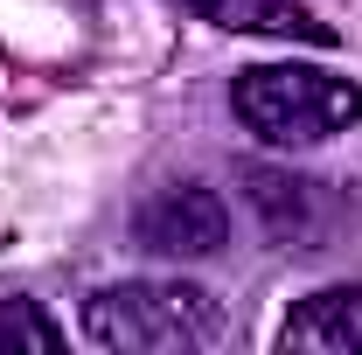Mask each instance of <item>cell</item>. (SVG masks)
<instances>
[{
  "instance_id": "6da1fadb",
  "label": "cell",
  "mask_w": 362,
  "mask_h": 355,
  "mask_svg": "<svg viewBox=\"0 0 362 355\" xmlns=\"http://www.w3.org/2000/svg\"><path fill=\"white\" fill-rule=\"evenodd\" d=\"M84 342L112 355H195L223 342V307L188 279H119L84 300Z\"/></svg>"
},
{
  "instance_id": "8992f818",
  "label": "cell",
  "mask_w": 362,
  "mask_h": 355,
  "mask_svg": "<svg viewBox=\"0 0 362 355\" xmlns=\"http://www.w3.org/2000/svg\"><path fill=\"white\" fill-rule=\"evenodd\" d=\"M202 21L244 28V35H286V42H334V28L300 0H188Z\"/></svg>"
},
{
  "instance_id": "277c9868",
  "label": "cell",
  "mask_w": 362,
  "mask_h": 355,
  "mask_svg": "<svg viewBox=\"0 0 362 355\" xmlns=\"http://www.w3.org/2000/svg\"><path fill=\"white\" fill-rule=\"evenodd\" d=\"M244 202L258 209L279 244L293 251H320V237L334 230V202H327V181L286 175V168H244Z\"/></svg>"
},
{
  "instance_id": "5b68a950",
  "label": "cell",
  "mask_w": 362,
  "mask_h": 355,
  "mask_svg": "<svg viewBox=\"0 0 362 355\" xmlns=\"http://www.w3.org/2000/svg\"><path fill=\"white\" fill-rule=\"evenodd\" d=\"M279 349H327V355H362V286H327L286 313Z\"/></svg>"
},
{
  "instance_id": "7a4b0ae2",
  "label": "cell",
  "mask_w": 362,
  "mask_h": 355,
  "mask_svg": "<svg viewBox=\"0 0 362 355\" xmlns=\"http://www.w3.org/2000/svg\"><path fill=\"white\" fill-rule=\"evenodd\" d=\"M230 105L244 119V133H258L279 153H300L320 139L362 126V84L349 77H327L307 63H258V70H237Z\"/></svg>"
},
{
  "instance_id": "52a82bcc",
  "label": "cell",
  "mask_w": 362,
  "mask_h": 355,
  "mask_svg": "<svg viewBox=\"0 0 362 355\" xmlns=\"http://www.w3.org/2000/svg\"><path fill=\"white\" fill-rule=\"evenodd\" d=\"M63 334L49 327L42 313H35V300H0V349H56Z\"/></svg>"
},
{
  "instance_id": "3957f363",
  "label": "cell",
  "mask_w": 362,
  "mask_h": 355,
  "mask_svg": "<svg viewBox=\"0 0 362 355\" xmlns=\"http://www.w3.org/2000/svg\"><path fill=\"white\" fill-rule=\"evenodd\" d=\"M133 237L139 251H153V258H216L230 237V209L216 188H202V181H168V188H153L146 202L133 209Z\"/></svg>"
}]
</instances>
